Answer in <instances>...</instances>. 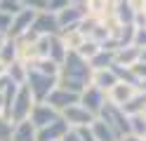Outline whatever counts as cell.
I'll use <instances>...</instances> for the list:
<instances>
[{"label":"cell","mask_w":146,"mask_h":141,"mask_svg":"<svg viewBox=\"0 0 146 141\" xmlns=\"http://www.w3.org/2000/svg\"><path fill=\"white\" fill-rule=\"evenodd\" d=\"M17 56V42L12 40H5V45H3V50H0V61L3 64H12V59Z\"/></svg>","instance_id":"obj_13"},{"label":"cell","mask_w":146,"mask_h":141,"mask_svg":"<svg viewBox=\"0 0 146 141\" xmlns=\"http://www.w3.org/2000/svg\"><path fill=\"white\" fill-rule=\"evenodd\" d=\"M3 68H5V64H3V61H0V73H3Z\"/></svg>","instance_id":"obj_21"},{"label":"cell","mask_w":146,"mask_h":141,"mask_svg":"<svg viewBox=\"0 0 146 141\" xmlns=\"http://www.w3.org/2000/svg\"><path fill=\"white\" fill-rule=\"evenodd\" d=\"M92 134H94L97 141H118L120 139V134L104 120H94L92 122Z\"/></svg>","instance_id":"obj_9"},{"label":"cell","mask_w":146,"mask_h":141,"mask_svg":"<svg viewBox=\"0 0 146 141\" xmlns=\"http://www.w3.org/2000/svg\"><path fill=\"white\" fill-rule=\"evenodd\" d=\"M12 129H14L12 122H7V118H0V141H10Z\"/></svg>","instance_id":"obj_14"},{"label":"cell","mask_w":146,"mask_h":141,"mask_svg":"<svg viewBox=\"0 0 146 141\" xmlns=\"http://www.w3.org/2000/svg\"><path fill=\"white\" fill-rule=\"evenodd\" d=\"M83 108L85 111H90V113H97L99 108H102V101H104V97H102V89L99 87H90L85 94H83Z\"/></svg>","instance_id":"obj_11"},{"label":"cell","mask_w":146,"mask_h":141,"mask_svg":"<svg viewBox=\"0 0 146 141\" xmlns=\"http://www.w3.org/2000/svg\"><path fill=\"white\" fill-rule=\"evenodd\" d=\"M31 111H33V103H31V89H29V87H21L19 92H17L14 103H12V113H10V118H14L17 122H21Z\"/></svg>","instance_id":"obj_3"},{"label":"cell","mask_w":146,"mask_h":141,"mask_svg":"<svg viewBox=\"0 0 146 141\" xmlns=\"http://www.w3.org/2000/svg\"><path fill=\"white\" fill-rule=\"evenodd\" d=\"M61 141H83V139H80L78 129H68L66 134H64V139H61Z\"/></svg>","instance_id":"obj_17"},{"label":"cell","mask_w":146,"mask_h":141,"mask_svg":"<svg viewBox=\"0 0 146 141\" xmlns=\"http://www.w3.org/2000/svg\"><path fill=\"white\" fill-rule=\"evenodd\" d=\"M76 94H71L68 89H64V87H57V89H52L50 92V97H47V101L45 103H50L52 108H71V106H76Z\"/></svg>","instance_id":"obj_6"},{"label":"cell","mask_w":146,"mask_h":141,"mask_svg":"<svg viewBox=\"0 0 146 141\" xmlns=\"http://www.w3.org/2000/svg\"><path fill=\"white\" fill-rule=\"evenodd\" d=\"M139 59H141V61H144V64H146V47H144V52H141V54H139Z\"/></svg>","instance_id":"obj_18"},{"label":"cell","mask_w":146,"mask_h":141,"mask_svg":"<svg viewBox=\"0 0 146 141\" xmlns=\"http://www.w3.org/2000/svg\"><path fill=\"white\" fill-rule=\"evenodd\" d=\"M123 141H141V139H137V136H130V139H123Z\"/></svg>","instance_id":"obj_20"},{"label":"cell","mask_w":146,"mask_h":141,"mask_svg":"<svg viewBox=\"0 0 146 141\" xmlns=\"http://www.w3.org/2000/svg\"><path fill=\"white\" fill-rule=\"evenodd\" d=\"M10 141H38V129L33 127L31 120H21L14 125Z\"/></svg>","instance_id":"obj_7"},{"label":"cell","mask_w":146,"mask_h":141,"mask_svg":"<svg viewBox=\"0 0 146 141\" xmlns=\"http://www.w3.org/2000/svg\"><path fill=\"white\" fill-rule=\"evenodd\" d=\"M54 120H59V115H57V111H54L50 103H35V106H33V111H31V122H33L35 129L47 127V125H52Z\"/></svg>","instance_id":"obj_2"},{"label":"cell","mask_w":146,"mask_h":141,"mask_svg":"<svg viewBox=\"0 0 146 141\" xmlns=\"http://www.w3.org/2000/svg\"><path fill=\"white\" fill-rule=\"evenodd\" d=\"M141 87H144V92H146V80H144V85H141Z\"/></svg>","instance_id":"obj_22"},{"label":"cell","mask_w":146,"mask_h":141,"mask_svg":"<svg viewBox=\"0 0 146 141\" xmlns=\"http://www.w3.org/2000/svg\"><path fill=\"white\" fill-rule=\"evenodd\" d=\"M97 85H99V89H113L115 85H118V78L108 71V73H104V71H99L97 73Z\"/></svg>","instance_id":"obj_12"},{"label":"cell","mask_w":146,"mask_h":141,"mask_svg":"<svg viewBox=\"0 0 146 141\" xmlns=\"http://www.w3.org/2000/svg\"><path fill=\"white\" fill-rule=\"evenodd\" d=\"M3 45H5V38H3V33H0V50H3Z\"/></svg>","instance_id":"obj_19"},{"label":"cell","mask_w":146,"mask_h":141,"mask_svg":"<svg viewBox=\"0 0 146 141\" xmlns=\"http://www.w3.org/2000/svg\"><path fill=\"white\" fill-rule=\"evenodd\" d=\"M71 0H47V9H52V14L54 12H64V9L68 7Z\"/></svg>","instance_id":"obj_16"},{"label":"cell","mask_w":146,"mask_h":141,"mask_svg":"<svg viewBox=\"0 0 146 141\" xmlns=\"http://www.w3.org/2000/svg\"><path fill=\"white\" fill-rule=\"evenodd\" d=\"M57 28H59V17L50 14V12H42V14H35L31 31L35 35H45V33H57Z\"/></svg>","instance_id":"obj_4"},{"label":"cell","mask_w":146,"mask_h":141,"mask_svg":"<svg viewBox=\"0 0 146 141\" xmlns=\"http://www.w3.org/2000/svg\"><path fill=\"white\" fill-rule=\"evenodd\" d=\"M66 120L73 122V125H78V127H87V125H92V113L85 111V108H80V106H71L66 108Z\"/></svg>","instance_id":"obj_10"},{"label":"cell","mask_w":146,"mask_h":141,"mask_svg":"<svg viewBox=\"0 0 146 141\" xmlns=\"http://www.w3.org/2000/svg\"><path fill=\"white\" fill-rule=\"evenodd\" d=\"M33 19H35V12L33 9H21L19 14L14 17V21H12V28H10V35H19V33H26L31 28V24H33Z\"/></svg>","instance_id":"obj_8"},{"label":"cell","mask_w":146,"mask_h":141,"mask_svg":"<svg viewBox=\"0 0 146 141\" xmlns=\"http://www.w3.org/2000/svg\"><path fill=\"white\" fill-rule=\"evenodd\" d=\"M108 64H111V54H104V50H99L92 59V68H106Z\"/></svg>","instance_id":"obj_15"},{"label":"cell","mask_w":146,"mask_h":141,"mask_svg":"<svg viewBox=\"0 0 146 141\" xmlns=\"http://www.w3.org/2000/svg\"><path fill=\"white\" fill-rule=\"evenodd\" d=\"M26 87H29L31 94H35L38 99H45V97H50V92L54 89V78L40 73V71H31L29 73V85H26Z\"/></svg>","instance_id":"obj_1"},{"label":"cell","mask_w":146,"mask_h":141,"mask_svg":"<svg viewBox=\"0 0 146 141\" xmlns=\"http://www.w3.org/2000/svg\"><path fill=\"white\" fill-rule=\"evenodd\" d=\"M66 132H68V122H64L59 118V120H54L52 125L38 129V141H61Z\"/></svg>","instance_id":"obj_5"}]
</instances>
